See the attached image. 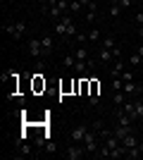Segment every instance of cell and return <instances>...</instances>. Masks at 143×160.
<instances>
[{"instance_id": "7402d4cb", "label": "cell", "mask_w": 143, "mask_h": 160, "mask_svg": "<svg viewBox=\"0 0 143 160\" xmlns=\"http://www.w3.org/2000/svg\"><path fill=\"white\" fill-rule=\"evenodd\" d=\"M98 17V10H86V22H95Z\"/></svg>"}, {"instance_id": "83f0119b", "label": "cell", "mask_w": 143, "mask_h": 160, "mask_svg": "<svg viewBox=\"0 0 143 160\" xmlns=\"http://www.w3.org/2000/svg\"><path fill=\"white\" fill-rule=\"evenodd\" d=\"M79 2H81V5H83V7H88V5H91V2H93V0H79Z\"/></svg>"}, {"instance_id": "8992f818", "label": "cell", "mask_w": 143, "mask_h": 160, "mask_svg": "<svg viewBox=\"0 0 143 160\" xmlns=\"http://www.w3.org/2000/svg\"><path fill=\"white\" fill-rule=\"evenodd\" d=\"M122 91L126 96H141L143 93V86H141V84H136V81H124V84H122Z\"/></svg>"}, {"instance_id": "484cf974", "label": "cell", "mask_w": 143, "mask_h": 160, "mask_svg": "<svg viewBox=\"0 0 143 160\" xmlns=\"http://www.w3.org/2000/svg\"><path fill=\"white\" fill-rule=\"evenodd\" d=\"M122 81H134V74L126 69V72H122Z\"/></svg>"}, {"instance_id": "3957f363", "label": "cell", "mask_w": 143, "mask_h": 160, "mask_svg": "<svg viewBox=\"0 0 143 160\" xmlns=\"http://www.w3.org/2000/svg\"><path fill=\"white\" fill-rule=\"evenodd\" d=\"M5 33H10L14 41H19L21 36H24V31H26V22L24 19H19V22H14V24H5Z\"/></svg>"}, {"instance_id": "7c38bea8", "label": "cell", "mask_w": 143, "mask_h": 160, "mask_svg": "<svg viewBox=\"0 0 143 160\" xmlns=\"http://www.w3.org/2000/svg\"><path fill=\"white\" fill-rule=\"evenodd\" d=\"M119 14H122V5H119L117 0H110V17H112V19H117Z\"/></svg>"}, {"instance_id": "e0dca14e", "label": "cell", "mask_w": 143, "mask_h": 160, "mask_svg": "<svg viewBox=\"0 0 143 160\" xmlns=\"http://www.w3.org/2000/svg\"><path fill=\"white\" fill-rule=\"evenodd\" d=\"M81 7H83V5L79 2V0H69V12L76 14V12H81Z\"/></svg>"}, {"instance_id": "4316f807", "label": "cell", "mask_w": 143, "mask_h": 160, "mask_svg": "<svg viewBox=\"0 0 143 160\" xmlns=\"http://www.w3.org/2000/svg\"><path fill=\"white\" fill-rule=\"evenodd\" d=\"M134 19H136V27H141V24H143V12H138Z\"/></svg>"}, {"instance_id": "9a60e30c", "label": "cell", "mask_w": 143, "mask_h": 160, "mask_svg": "<svg viewBox=\"0 0 143 160\" xmlns=\"http://www.w3.org/2000/svg\"><path fill=\"white\" fill-rule=\"evenodd\" d=\"M124 100H126V93H124V91H115V96H112V103H115L117 108H122V105H124Z\"/></svg>"}, {"instance_id": "ffe728a7", "label": "cell", "mask_w": 143, "mask_h": 160, "mask_svg": "<svg viewBox=\"0 0 143 160\" xmlns=\"http://www.w3.org/2000/svg\"><path fill=\"white\" fill-rule=\"evenodd\" d=\"M64 65H67L69 69H74V65H76V55H67V58H64Z\"/></svg>"}, {"instance_id": "cb8c5ba5", "label": "cell", "mask_w": 143, "mask_h": 160, "mask_svg": "<svg viewBox=\"0 0 143 160\" xmlns=\"http://www.w3.org/2000/svg\"><path fill=\"white\" fill-rule=\"evenodd\" d=\"M57 7H60L62 12H67L69 10V0H57Z\"/></svg>"}, {"instance_id": "f546056e", "label": "cell", "mask_w": 143, "mask_h": 160, "mask_svg": "<svg viewBox=\"0 0 143 160\" xmlns=\"http://www.w3.org/2000/svg\"><path fill=\"white\" fill-rule=\"evenodd\" d=\"M0 2H2V5H5V2H10V0H0Z\"/></svg>"}, {"instance_id": "ac0fdd59", "label": "cell", "mask_w": 143, "mask_h": 160, "mask_svg": "<svg viewBox=\"0 0 143 160\" xmlns=\"http://www.w3.org/2000/svg\"><path fill=\"white\" fill-rule=\"evenodd\" d=\"M129 65H131V67H136V65H143V58H141L138 53H134V55L129 58Z\"/></svg>"}, {"instance_id": "5b68a950", "label": "cell", "mask_w": 143, "mask_h": 160, "mask_svg": "<svg viewBox=\"0 0 143 160\" xmlns=\"http://www.w3.org/2000/svg\"><path fill=\"white\" fill-rule=\"evenodd\" d=\"M26 48H29V55L31 58H43V43H41V38H29V43H26Z\"/></svg>"}, {"instance_id": "5bb4252c", "label": "cell", "mask_w": 143, "mask_h": 160, "mask_svg": "<svg viewBox=\"0 0 143 160\" xmlns=\"http://www.w3.org/2000/svg\"><path fill=\"white\" fill-rule=\"evenodd\" d=\"M98 58H100V62H110V60H117L115 55H112V50H107V48H100V53H98Z\"/></svg>"}, {"instance_id": "4fadbf2b", "label": "cell", "mask_w": 143, "mask_h": 160, "mask_svg": "<svg viewBox=\"0 0 143 160\" xmlns=\"http://www.w3.org/2000/svg\"><path fill=\"white\" fill-rule=\"evenodd\" d=\"M91 69V62L88 60H76V65H74V72H79V74H86Z\"/></svg>"}, {"instance_id": "8fae6325", "label": "cell", "mask_w": 143, "mask_h": 160, "mask_svg": "<svg viewBox=\"0 0 143 160\" xmlns=\"http://www.w3.org/2000/svg\"><path fill=\"white\" fill-rule=\"evenodd\" d=\"M110 72H112V77H122V72H126V65L122 62V58L112 65V69H110Z\"/></svg>"}, {"instance_id": "6da1fadb", "label": "cell", "mask_w": 143, "mask_h": 160, "mask_svg": "<svg viewBox=\"0 0 143 160\" xmlns=\"http://www.w3.org/2000/svg\"><path fill=\"white\" fill-rule=\"evenodd\" d=\"M55 33L57 36H67V38H76V27H74V19L72 17H62V22L55 24Z\"/></svg>"}, {"instance_id": "d6986e66", "label": "cell", "mask_w": 143, "mask_h": 160, "mask_svg": "<svg viewBox=\"0 0 143 160\" xmlns=\"http://www.w3.org/2000/svg\"><path fill=\"white\" fill-rule=\"evenodd\" d=\"M122 77H115V79H112V91H122Z\"/></svg>"}, {"instance_id": "44dd1931", "label": "cell", "mask_w": 143, "mask_h": 160, "mask_svg": "<svg viewBox=\"0 0 143 160\" xmlns=\"http://www.w3.org/2000/svg\"><path fill=\"white\" fill-rule=\"evenodd\" d=\"M86 36H88V41H100V31H98V29H91Z\"/></svg>"}, {"instance_id": "603a6c76", "label": "cell", "mask_w": 143, "mask_h": 160, "mask_svg": "<svg viewBox=\"0 0 143 160\" xmlns=\"http://www.w3.org/2000/svg\"><path fill=\"white\" fill-rule=\"evenodd\" d=\"M136 103V117H143V100L138 98V100H134Z\"/></svg>"}, {"instance_id": "ba28073f", "label": "cell", "mask_w": 143, "mask_h": 160, "mask_svg": "<svg viewBox=\"0 0 143 160\" xmlns=\"http://www.w3.org/2000/svg\"><path fill=\"white\" fill-rule=\"evenodd\" d=\"M122 146L124 148H134V146H138V139H136V132H131V134H126L122 139Z\"/></svg>"}, {"instance_id": "30bf717a", "label": "cell", "mask_w": 143, "mask_h": 160, "mask_svg": "<svg viewBox=\"0 0 143 160\" xmlns=\"http://www.w3.org/2000/svg\"><path fill=\"white\" fill-rule=\"evenodd\" d=\"M41 43H43V58H45V55H50V53H53L55 43H53V38H50V36H43V38H41Z\"/></svg>"}, {"instance_id": "2e32d148", "label": "cell", "mask_w": 143, "mask_h": 160, "mask_svg": "<svg viewBox=\"0 0 143 160\" xmlns=\"http://www.w3.org/2000/svg\"><path fill=\"white\" fill-rule=\"evenodd\" d=\"M74 55H76V60H88V50H86V48L83 46H79L74 50Z\"/></svg>"}, {"instance_id": "277c9868", "label": "cell", "mask_w": 143, "mask_h": 160, "mask_svg": "<svg viewBox=\"0 0 143 160\" xmlns=\"http://www.w3.org/2000/svg\"><path fill=\"white\" fill-rule=\"evenodd\" d=\"M83 153H86V148H83V143H72V146H67L64 148V158L67 160H81L83 158Z\"/></svg>"}, {"instance_id": "d4e9b609", "label": "cell", "mask_w": 143, "mask_h": 160, "mask_svg": "<svg viewBox=\"0 0 143 160\" xmlns=\"http://www.w3.org/2000/svg\"><path fill=\"white\" fill-rule=\"evenodd\" d=\"M119 5H122V10H129L131 5H134V0H117Z\"/></svg>"}, {"instance_id": "9c48e42d", "label": "cell", "mask_w": 143, "mask_h": 160, "mask_svg": "<svg viewBox=\"0 0 143 160\" xmlns=\"http://www.w3.org/2000/svg\"><path fill=\"white\" fill-rule=\"evenodd\" d=\"M122 110H124V112H126V115H129V117H134V120H138V117H136V103H134V100H124Z\"/></svg>"}, {"instance_id": "52a82bcc", "label": "cell", "mask_w": 143, "mask_h": 160, "mask_svg": "<svg viewBox=\"0 0 143 160\" xmlns=\"http://www.w3.org/2000/svg\"><path fill=\"white\" fill-rule=\"evenodd\" d=\"M86 132H88L86 127H74L72 132H69V139H72V143H83V136H86Z\"/></svg>"}, {"instance_id": "f1b7e54d", "label": "cell", "mask_w": 143, "mask_h": 160, "mask_svg": "<svg viewBox=\"0 0 143 160\" xmlns=\"http://www.w3.org/2000/svg\"><path fill=\"white\" fill-rule=\"evenodd\" d=\"M136 53H138V55L143 58V46H138V50H136Z\"/></svg>"}, {"instance_id": "4dcf8cb0", "label": "cell", "mask_w": 143, "mask_h": 160, "mask_svg": "<svg viewBox=\"0 0 143 160\" xmlns=\"http://www.w3.org/2000/svg\"><path fill=\"white\" fill-rule=\"evenodd\" d=\"M141 134H143V127H141Z\"/></svg>"}, {"instance_id": "7a4b0ae2", "label": "cell", "mask_w": 143, "mask_h": 160, "mask_svg": "<svg viewBox=\"0 0 143 160\" xmlns=\"http://www.w3.org/2000/svg\"><path fill=\"white\" fill-rule=\"evenodd\" d=\"M83 148H86V153H98V148H100V134L95 132H86L83 136Z\"/></svg>"}]
</instances>
